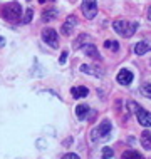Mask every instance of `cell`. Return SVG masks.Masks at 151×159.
<instances>
[{
    "instance_id": "cell-1",
    "label": "cell",
    "mask_w": 151,
    "mask_h": 159,
    "mask_svg": "<svg viewBox=\"0 0 151 159\" xmlns=\"http://www.w3.org/2000/svg\"><path fill=\"white\" fill-rule=\"evenodd\" d=\"M0 15L8 22H19L22 19V7L17 2H8L0 7Z\"/></svg>"
},
{
    "instance_id": "cell-2",
    "label": "cell",
    "mask_w": 151,
    "mask_h": 159,
    "mask_svg": "<svg viewBox=\"0 0 151 159\" xmlns=\"http://www.w3.org/2000/svg\"><path fill=\"white\" fill-rule=\"evenodd\" d=\"M113 29L121 37H133L138 30V22H128V20H116Z\"/></svg>"
},
{
    "instance_id": "cell-3",
    "label": "cell",
    "mask_w": 151,
    "mask_h": 159,
    "mask_svg": "<svg viewBox=\"0 0 151 159\" xmlns=\"http://www.w3.org/2000/svg\"><path fill=\"white\" fill-rule=\"evenodd\" d=\"M111 129H113V126H111L109 121H102L97 127L92 129V132H91V139H92L94 143H97V141H101V139H107L109 134H111Z\"/></svg>"
},
{
    "instance_id": "cell-4",
    "label": "cell",
    "mask_w": 151,
    "mask_h": 159,
    "mask_svg": "<svg viewBox=\"0 0 151 159\" xmlns=\"http://www.w3.org/2000/svg\"><path fill=\"white\" fill-rule=\"evenodd\" d=\"M81 10H83L86 19L92 20L94 17L97 15V2L96 0H83V3H81Z\"/></svg>"
},
{
    "instance_id": "cell-5",
    "label": "cell",
    "mask_w": 151,
    "mask_h": 159,
    "mask_svg": "<svg viewBox=\"0 0 151 159\" xmlns=\"http://www.w3.org/2000/svg\"><path fill=\"white\" fill-rule=\"evenodd\" d=\"M42 40L47 45H50L52 49H57L59 47V37H57V32L54 29H44L42 30Z\"/></svg>"
},
{
    "instance_id": "cell-6",
    "label": "cell",
    "mask_w": 151,
    "mask_h": 159,
    "mask_svg": "<svg viewBox=\"0 0 151 159\" xmlns=\"http://www.w3.org/2000/svg\"><path fill=\"white\" fill-rule=\"evenodd\" d=\"M136 117H138V122H139L141 126L151 127V112L141 109V107H136Z\"/></svg>"
},
{
    "instance_id": "cell-7",
    "label": "cell",
    "mask_w": 151,
    "mask_h": 159,
    "mask_svg": "<svg viewBox=\"0 0 151 159\" xmlns=\"http://www.w3.org/2000/svg\"><path fill=\"white\" fill-rule=\"evenodd\" d=\"M76 25H77V19H76L74 15H69L67 19H66V22L62 24V35L69 37L72 34V30L76 29Z\"/></svg>"
},
{
    "instance_id": "cell-8",
    "label": "cell",
    "mask_w": 151,
    "mask_h": 159,
    "mask_svg": "<svg viewBox=\"0 0 151 159\" xmlns=\"http://www.w3.org/2000/svg\"><path fill=\"white\" fill-rule=\"evenodd\" d=\"M133 79H134V75H133L131 70H128V69H121L119 74H118V82L121 85H129L133 82Z\"/></svg>"
},
{
    "instance_id": "cell-9",
    "label": "cell",
    "mask_w": 151,
    "mask_h": 159,
    "mask_svg": "<svg viewBox=\"0 0 151 159\" xmlns=\"http://www.w3.org/2000/svg\"><path fill=\"white\" fill-rule=\"evenodd\" d=\"M149 50H151V42L149 40H141V42H138L136 47H134L136 55H144L146 52H149Z\"/></svg>"
},
{
    "instance_id": "cell-10",
    "label": "cell",
    "mask_w": 151,
    "mask_h": 159,
    "mask_svg": "<svg viewBox=\"0 0 151 159\" xmlns=\"http://www.w3.org/2000/svg\"><path fill=\"white\" fill-rule=\"evenodd\" d=\"M71 94H72V97L81 99V97H86V96H87V94H89V89L84 87V85H79V87H72V89H71Z\"/></svg>"
},
{
    "instance_id": "cell-11",
    "label": "cell",
    "mask_w": 151,
    "mask_h": 159,
    "mask_svg": "<svg viewBox=\"0 0 151 159\" xmlns=\"http://www.w3.org/2000/svg\"><path fill=\"white\" fill-rule=\"evenodd\" d=\"M97 67H92V66H87V64H84V66H81V72H84V74H91V75H96V77H101L102 75V70H96Z\"/></svg>"
},
{
    "instance_id": "cell-12",
    "label": "cell",
    "mask_w": 151,
    "mask_h": 159,
    "mask_svg": "<svg viewBox=\"0 0 151 159\" xmlns=\"http://www.w3.org/2000/svg\"><path fill=\"white\" fill-rule=\"evenodd\" d=\"M83 50H84L86 55H89V57L99 59V52H97V49H96V47H94L92 44H86V45L83 47Z\"/></svg>"
},
{
    "instance_id": "cell-13",
    "label": "cell",
    "mask_w": 151,
    "mask_h": 159,
    "mask_svg": "<svg viewBox=\"0 0 151 159\" xmlns=\"http://www.w3.org/2000/svg\"><path fill=\"white\" fill-rule=\"evenodd\" d=\"M139 141H141V146H143L144 149H151V132L149 131H144L143 134H141Z\"/></svg>"
},
{
    "instance_id": "cell-14",
    "label": "cell",
    "mask_w": 151,
    "mask_h": 159,
    "mask_svg": "<svg viewBox=\"0 0 151 159\" xmlns=\"http://www.w3.org/2000/svg\"><path fill=\"white\" fill-rule=\"evenodd\" d=\"M84 40H89V35H86V34H81V35L76 39V42H74V45H72V47H74L76 50L83 49L86 44H89V42H84Z\"/></svg>"
},
{
    "instance_id": "cell-15",
    "label": "cell",
    "mask_w": 151,
    "mask_h": 159,
    "mask_svg": "<svg viewBox=\"0 0 151 159\" xmlns=\"http://www.w3.org/2000/svg\"><path fill=\"white\" fill-rule=\"evenodd\" d=\"M89 114V107L86 106V104H79L76 107V116H77V119H86V116Z\"/></svg>"
},
{
    "instance_id": "cell-16",
    "label": "cell",
    "mask_w": 151,
    "mask_h": 159,
    "mask_svg": "<svg viewBox=\"0 0 151 159\" xmlns=\"http://www.w3.org/2000/svg\"><path fill=\"white\" fill-rule=\"evenodd\" d=\"M121 159H144L143 156H141L138 151H134V149H129V151L123 152V156H121Z\"/></svg>"
},
{
    "instance_id": "cell-17",
    "label": "cell",
    "mask_w": 151,
    "mask_h": 159,
    "mask_svg": "<svg viewBox=\"0 0 151 159\" xmlns=\"http://www.w3.org/2000/svg\"><path fill=\"white\" fill-rule=\"evenodd\" d=\"M57 17V8H50V10H45L44 14H42V20L44 22H49V20H52Z\"/></svg>"
},
{
    "instance_id": "cell-18",
    "label": "cell",
    "mask_w": 151,
    "mask_h": 159,
    "mask_svg": "<svg viewBox=\"0 0 151 159\" xmlns=\"http://www.w3.org/2000/svg\"><path fill=\"white\" fill-rule=\"evenodd\" d=\"M104 47H106V49H109V50H113V52H118V50H119V44L116 40H106Z\"/></svg>"
},
{
    "instance_id": "cell-19",
    "label": "cell",
    "mask_w": 151,
    "mask_h": 159,
    "mask_svg": "<svg viewBox=\"0 0 151 159\" xmlns=\"http://www.w3.org/2000/svg\"><path fill=\"white\" fill-rule=\"evenodd\" d=\"M141 94H143L144 97L151 99V84H144V85H141Z\"/></svg>"
},
{
    "instance_id": "cell-20",
    "label": "cell",
    "mask_w": 151,
    "mask_h": 159,
    "mask_svg": "<svg viewBox=\"0 0 151 159\" xmlns=\"http://www.w3.org/2000/svg\"><path fill=\"white\" fill-rule=\"evenodd\" d=\"M113 154H114V151L111 148H104V149H102V159H111V157H113Z\"/></svg>"
},
{
    "instance_id": "cell-21",
    "label": "cell",
    "mask_w": 151,
    "mask_h": 159,
    "mask_svg": "<svg viewBox=\"0 0 151 159\" xmlns=\"http://www.w3.org/2000/svg\"><path fill=\"white\" fill-rule=\"evenodd\" d=\"M32 15H34L32 8H27V12H25V19L22 20V22H24V24H29L30 20H32Z\"/></svg>"
},
{
    "instance_id": "cell-22",
    "label": "cell",
    "mask_w": 151,
    "mask_h": 159,
    "mask_svg": "<svg viewBox=\"0 0 151 159\" xmlns=\"http://www.w3.org/2000/svg\"><path fill=\"white\" fill-rule=\"evenodd\" d=\"M62 159H81V157L74 152H69V154H66V156H62Z\"/></svg>"
},
{
    "instance_id": "cell-23",
    "label": "cell",
    "mask_w": 151,
    "mask_h": 159,
    "mask_svg": "<svg viewBox=\"0 0 151 159\" xmlns=\"http://www.w3.org/2000/svg\"><path fill=\"white\" fill-rule=\"evenodd\" d=\"M66 61H67V52L64 50V52L60 54V57H59V62H60V64H66Z\"/></svg>"
},
{
    "instance_id": "cell-24",
    "label": "cell",
    "mask_w": 151,
    "mask_h": 159,
    "mask_svg": "<svg viewBox=\"0 0 151 159\" xmlns=\"http://www.w3.org/2000/svg\"><path fill=\"white\" fill-rule=\"evenodd\" d=\"M3 44H5V39H3V37H0V45H3Z\"/></svg>"
},
{
    "instance_id": "cell-25",
    "label": "cell",
    "mask_w": 151,
    "mask_h": 159,
    "mask_svg": "<svg viewBox=\"0 0 151 159\" xmlns=\"http://www.w3.org/2000/svg\"><path fill=\"white\" fill-rule=\"evenodd\" d=\"M148 19L151 20V7H149V10H148Z\"/></svg>"
},
{
    "instance_id": "cell-26",
    "label": "cell",
    "mask_w": 151,
    "mask_h": 159,
    "mask_svg": "<svg viewBox=\"0 0 151 159\" xmlns=\"http://www.w3.org/2000/svg\"><path fill=\"white\" fill-rule=\"evenodd\" d=\"M39 2H40V3H45V2H47V0H39Z\"/></svg>"
}]
</instances>
